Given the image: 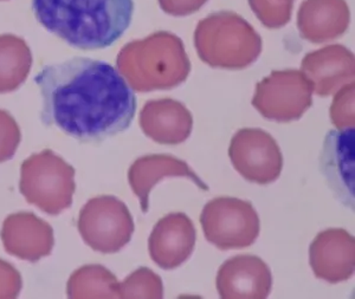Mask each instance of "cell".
Returning <instances> with one entry per match:
<instances>
[{
    "label": "cell",
    "mask_w": 355,
    "mask_h": 299,
    "mask_svg": "<svg viewBox=\"0 0 355 299\" xmlns=\"http://www.w3.org/2000/svg\"><path fill=\"white\" fill-rule=\"evenodd\" d=\"M42 121L83 142H100L130 128L137 98L122 73L105 61L71 58L35 76Z\"/></svg>",
    "instance_id": "6da1fadb"
},
{
    "label": "cell",
    "mask_w": 355,
    "mask_h": 299,
    "mask_svg": "<svg viewBox=\"0 0 355 299\" xmlns=\"http://www.w3.org/2000/svg\"><path fill=\"white\" fill-rule=\"evenodd\" d=\"M43 28L80 50L110 48L130 28L133 0H31Z\"/></svg>",
    "instance_id": "7a4b0ae2"
},
{
    "label": "cell",
    "mask_w": 355,
    "mask_h": 299,
    "mask_svg": "<svg viewBox=\"0 0 355 299\" xmlns=\"http://www.w3.org/2000/svg\"><path fill=\"white\" fill-rule=\"evenodd\" d=\"M117 65L137 91L172 89L185 81L191 69L182 41L167 33L127 45L119 55Z\"/></svg>",
    "instance_id": "3957f363"
},
{
    "label": "cell",
    "mask_w": 355,
    "mask_h": 299,
    "mask_svg": "<svg viewBox=\"0 0 355 299\" xmlns=\"http://www.w3.org/2000/svg\"><path fill=\"white\" fill-rule=\"evenodd\" d=\"M75 188L73 167L53 150L33 154L21 165V193L28 203L46 215H58L68 210Z\"/></svg>",
    "instance_id": "277c9868"
},
{
    "label": "cell",
    "mask_w": 355,
    "mask_h": 299,
    "mask_svg": "<svg viewBox=\"0 0 355 299\" xmlns=\"http://www.w3.org/2000/svg\"><path fill=\"white\" fill-rule=\"evenodd\" d=\"M196 46L202 61L214 68L243 69L257 60L262 42L244 21H205L196 33Z\"/></svg>",
    "instance_id": "5b68a950"
},
{
    "label": "cell",
    "mask_w": 355,
    "mask_h": 299,
    "mask_svg": "<svg viewBox=\"0 0 355 299\" xmlns=\"http://www.w3.org/2000/svg\"><path fill=\"white\" fill-rule=\"evenodd\" d=\"M204 235L219 250L251 246L259 235V217L252 203L237 198H216L200 215Z\"/></svg>",
    "instance_id": "8992f818"
},
{
    "label": "cell",
    "mask_w": 355,
    "mask_h": 299,
    "mask_svg": "<svg viewBox=\"0 0 355 299\" xmlns=\"http://www.w3.org/2000/svg\"><path fill=\"white\" fill-rule=\"evenodd\" d=\"M77 227L85 243L103 255L121 251L135 230L128 207L112 195L89 200L80 212Z\"/></svg>",
    "instance_id": "52a82bcc"
},
{
    "label": "cell",
    "mask_w": 355,
    "mask_h": 299,
    "mask_svg": "<svg viewBox=\"0 0 355 299\" xmlns=\"http://www.w3.org/2000/svg\"><path fill=\"white\" fill-rule=\"evenodd\" d=\"M254 108L269 120L291 122L311 105V83L300 71H274L257 84Z\"/></svg>",
    "instance_id": "ba28073f"
},
{
    "label": "cell",
    "mask_w": 355,
    "mask_h": 299,
    "mask_svg": "<svg viewBox=\"0 0 355 299\" xmlns=\"http://www.w3.org/2000/svg\"><path fill=\"white\" fill-rule=\"evenodd\" d=\"M229 156L234 170L249 182L269 185L282 172V152L270 134L262 129L245 128L234 134Z\"/></svg>",
    "instance_id": "9c48e42d"
},
{
    "label": "cell",
    "mask_w": 355,
    "mask_h": 299,
    "mask_svg": "<svg viewBox=\"0 0 355 299\" xmlns=\"http://www.w3.org/2000/svg\"><path fill=\"white\" fill-rule=\"evenodd\" d=\"M354 127L331 130L320 154V170L335 198L354 210Z\"/></svg>",
    "instance_id": "30bf717a"
},
{
    "label": "cell",
    "mask_w": 355,
    "mask_h": 299,
    "mask_svg": "<svg viewBox=\"0 0 355 299\" xmlns=\"http://www.w3.org/2000/svg\"><path fill=\"white\" fill-rule=\"evenodd\" d=\"M309 263L316 278L331 284L348 280L354 275V237L343 228L320 232L309 247Z\"/></svg>",
    "instance_id": "8fae6325"
},
{
    "label": "cell",
    "mask_w": 355,
    "mask_h": 299,
    "mask_svg": "<svg viewBox=\"0 0 355 299\" xmlns=\"http://www.w3.org/2000/svg\"><path fill=\"white\" fill-rule=\"evenodd\" d=\"M197 232L185 213H170L157 221L150 239L148 251L154 263L164 270H174L193 253Z\"/></svg>",
    "instance_id": "7c38bea8"
},
{
    "label": "cell",
    "mask_w": 355,
    "mask_h": 299,
    "mask_svg": "<svg viewBox=\"0 0 355 299\" xmlns=\"http://www.w3.org/2000/svg\"><path fill=\"white\" fill-rule=\"evenodd\" d=\"M216 284L223 299H266L270 295L272 275L259 257L236 255L220 266Z\"/></svg>",
    "instance_id": "4fadbf2b"
},
{
    "label": "cell",
    "mask_w": 355,
    "mask_h": 299,
    "mask_svg": "<svg viewBox=\"0 0 355 299\" xmlns=\"http://www.w3.org/2000/svg\"><path fill=\"white\" fill-rule=\"evenodd\" d=\"M5 250L16 258L36 263L53 251V227L30 212L8 215L1 228Z\"/></svg>",
    "instance_id": "5bb4252c"
},
{
    "label": "cell",
    "mask_w": 355,
    "mask_h": 299,
    "mask_svg": "<svg viewBox=\"0 0 355 299\" xmlns=\"http://www.w3.org/2000/svg\"><path fill=\"white\" fill-rule=\"evenodd\" d=\"M165 178H187L200 190H209V186L184 160L162 154L146 155L137 158L128 170V181L134 194L140 200L142 213L148 212L150 190Z\"/></svg>",
    "instance_id": "9a60e30c"
},
{
    "label": "cell",
    "mask_w": 355,
    "mask_h": 299,
    "mask_svg": "<svg viewBox=\"0 0 355 299\" xmlns=\"http://www.w3.org/2000/svg\"><path fill=\"white\" fill-rule=\"evenodd\" d=\"M144 133L160 145H179L190 138L193 120L185 107L173 100L150 101L140 115Z\"/></svg>",
    "instance_id": "2e32d148"
},
{
    "label": "cell",
    "mask_w": 355,
    "mask_h": 299,
    "mask_svg": "<svg viewBox=\"0 0 355 299\" xmlns=\"http://www.w3.org/2000/svg\"><path fill=\"white\" fill-rule=\"evenodd\" d=\"M302 69L311 78L315 91L320 96H328L354 78V56L340 45L328 46L307 55Z\"/></svg>",
    "instance_id": "e0dca14e"
},
{
    "label": "cell",
    "mask_w": 355,
    "mask_h": 299,
    "mask_svg": "<svg viewBox=\"0 0 355 299\" xmlns=\"http://www.w3.org/2000/svg\"><path fill=\"white\" fill-rule=\"evenodd\" d=\"M31 62L24 41L13 36L0 37V93L18 88L28 76Z\"/></svg>",
    "instance_id": "ac0fdd59"
},
{
    "label": "cell",
    "mask_w": 355,
    "mask_h": 299,
    "mask_svg": "<svg viewBox=\"0 0 355 299\" xmlns=\"http://www.w3.org/2000/svg\"><path fill=\"white\" fill-rule=\"evenodd\" d=\"M116 277L102 265H85L69 279V298H119Z\"/></svg>",
    "instance_id": "d6986e66"
},
{
    "label": "cell",
    "mask_w": 355,
    "mask_h": 299,
    "mask_svg": "<svg viewBox=\"0 0 355 299\" xmlns=\"http://www.w3.org/2000/svg\"><path fill=\"white\" fill-rule=\"evenodd\" d=\"M119 298L162 299L164 284L157 273L147 267H140L122 283L117 284Z\"/></svg>",
    "instance_id": "ffe728a7"
},
{
    "label": "cell",
    "mask_w": 355,
    "mask_h": 299,
    "mask_svg": "<svg viewBox=\"0 0 355 299\" xmlns=\"http://www.w3.org/2000/svg\"><path fill=\"white\" fill-rule=\"evenodd\" d=\"M21 143V130L6 111L0 110V162L8 161Z\"/></svg>",
    "instance_id": "44dd1931"
},
{
    "label": "cell",
    "mask_w": 355,
    "mask_h": 299,
    "mask_svg": "<svg viewBox=\"0 0 355 299\" xmlns=\"http://www.w3.org/2000/svg\"><path fill=\"white\" fill-rule=\"evenodd\" d=\"M21 287V273L11 264L0 259V299L16 298Z\"/></svg>",
    "instance_id": "7402d4cb"
}]
</instances>
